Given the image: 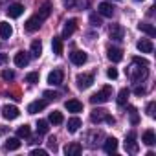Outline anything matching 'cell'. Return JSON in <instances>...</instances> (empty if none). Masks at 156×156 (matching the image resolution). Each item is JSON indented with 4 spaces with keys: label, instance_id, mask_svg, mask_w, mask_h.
Instances as JSON below:
<instances>
[{
    "label": "cell",
    "instance_id": "obj_1",
    "mask_svg": "<svg viewBox=\"0 0 156 156\" xmlns=\"http://www.w3.org/2000/svg\"><path fill=\"white\" fill-rule=\"evenodd\" d=\"M127 75H129V79H130L132 83H140V81H143L145 77L149 75V68H147L145 64H140V62L132 61V64H130L129 70H127Z\"/></svg>",
    "mask_w": 156,
    "mask_h": 156
},
{
    "label": "cell",
    "instance_id": "obj_2",
    "mask_svg": "<svg viewBox=\"0 0 156 156\" xmlns=\"http://www.w3.org/2000/svg\"><path fill=\"white\" fill-rule=\"evenodd\" d=\"M90 119H92V123H101V121H105V123H108V125H114V123H116V119H114L107 110H103V108H96V110H92Z\"/></svg>",
    "mask_w": 156,
    "mask_h": 156
},
{
    "label": "cell",
    "instance_id": "obj_3",
    "mask_svg": "<svg viewBox=\"0 0 156 156\" xmlns=\"http://www.w3.org/2000/svg\"><path fill=\"white\" fill-rule=\"evenodd\" d=\"M110 98H112V88H110V87H103L99 92H96V94L90 98V103H92V105H103V103H107Z\"/></svg>",
    "mask_w": 156,
    "mask_h": 156
},
{
    "label": "cell",
    "instance_id": "obj_4",
    "mask_svg": "<svg viewBox=\"0 0 156 156\" xmlns=\"http://www.w3.org/2000/svg\"><path fill=\"white\" fill-rule=\"evenodd\" d=\"M75 83H77V88L79 90H87L94 85V75L92 73H79L75 77Z\"/></svg>",
    "mask_w": 156,
    "mask_h": 156
},
{
    "label": "cell",
    "instance_id": "obj_5",
    "mask_svg": "<svg viewBox=\"0 0 156 156\" xmlns=\"http://www.w3.org/2000/svg\"><path fill=\"white\" fill-rule=\"evenodd\" d=\"M42 22H44V19L39 15V13H35L33 17H30L28 20H26V31H30V33H33V31H37L41 26H42Z\"/></svg>",
    "mask_w": 156,
    "mask_h": 156
},
{
    "label": "cell",
    "instance_id": "obj_6",
    "mask_svg": "<svg viewBox=\"0 0 156 156\" xmlns=\"http://www.w3.org/2000/svg\"><path fill=\"white\" fill-rule=\"evenodd\" d=\"M2 116L11 121V119H17V118L20 116V110H19V107H15V105H4V107H2Z\"/></svg>",
    "mask_w": 156,
    "mask_h": 156
},
{
    "label": "cell",
    "instance_id": "obj_7",
    "mask_svg": "<svg viewBox=\"0 0 156 156\" xmlns=\"http://www.w3.org/2000/svg\"><path fill=\"white\" fill-rule=\"evenodd\" d=\"M87 59H88L87 51H81V50H75V51L70 53V61H72L75 66H83V64L87 62Z\"/></svg>",
    "mask_w": 156,
    "mask_h": 156
},
{
    "label": "cell",
    "instance_id": "obj_8",
    "mask_svg": "<svg viewBox=\"0 0 156 156\" xmlns=\"http://www.w3.org/2000/svg\"><path fill=\"white\" fill-rule=\"evenodd\" d=\"M62 79H64L62 70H53L48 73V85H51V87H59L62 83Z\"/></svg>",
    "mask_w": 156,
    "mask_h": 156
},
{
    "label": "cell",
    "instance_id": "obj_9",
    "mask_svg": "<svg viewBox=\"0 0 156 156\" xmlns=\"http://www.w3.org/2000/svg\"><path fill=\"white\" fill-rule=\"evenodd\" d=\"M75 30H77V20H75V19H68V20L64 22V28H62V39L72 37Z\"/></svg>",
    "mask_w": 156,
    "mask_h": 156
},
{
    "label": "cell",
    "instance_id": "obj_10",
    "mask_svg": "<svg viewBox=\"0 0 156 156\" xmlns=\"http://www.w3.org/2000/svg\"><path fill=\"white\" fill-rule=\"evenodd\" d=\"M125 149L127 152H138V141H136V132H129L127 140H125Z\"/></svg>",
    "mask_w": 156,
    "mask_h": 156
},
{
    "label": "cell",
    "instance_id": "obj_11",
    "mask_svg": "<svg viewBox=\"0 0 156 156\" xmlns=\"http://www.w3.org/2000/svg\"><path fill=\"white\" fill-rule=\"evenodd\" d=\"M98 13H99L101 17L112 19V17H114V6H112V4H108V2H101V4L98 6Z\"/></svg>",
    "mask_w": 156,
    "mask_h": 156
},
{
    "label": "cell",
    "instance_id": "obj_12",
    "mask_svg": "<svg viewBox=\"0 0 156 156\" xmlns=\"http://www.w3.org/2000/svg\"><path fill=\"white\" fill-rule=\"evenodd\" d=\"M81 151H83V145H81V143H77V141L68 143V145L64 147L66 156H79V154H81Z\"/></svg>",
    "mask_w": 156,
    "mask_h": 156
},
{
    "label": "cell",
    "instance_id": "obj_13",
    "mask_svg": "<svg viewBox=\"0 0 156 156\" xmlns=\"http://www.w3.org/2000/svg\"><path fill=\"white\" fill-rule=\"evenodd\" d=\"M24 13V6L22 4H9V8H8V17L9 19H19L20 15Z\"/></svg>",
    "mask_w": 156,
    "mask_h": 156
},
{
    "label": "cell",
    "instance_id": "obj_14",
    "mask_svg": "<svg viewBox=\"0 0 156 156\" xmlns=\"http://www.w3.org/2000/svg\"><path fill=\"white\" fill-rule=\"evenodd\" d=\"M64 107H66L68 112H73V114L83 112V103H81V101H77V99H68V101L64 103Z\"/></svg>",
    "mask_w": 156,
    "mask_h": 156
},
{
    "label": "cell",
    "instance_id": "obj_15",
    "mask_svg": "<svg viewBox=\"0 0 156 156\" xmlns=\"http://www.w3.org/2000/svg\"><path fill=\"white\" fill-rule=\"evenodd\" d=\"M107 57H108L112 62H119V61L123 59V51H121L119 48H116V46H110V48L107 50Z\"/></svg>",
    "mask_w": 156,
    "mask_h": 156
},
{
    "label": "cell",
    "instance_id": "obj_16",
    "mask_svg": "<svg viewBox=\"0 0 156 156\" xmlns=\"http://www.w3.org/2000/svg\"><path fill=\"white\" fill-rule=\"evenodd\" d=\"M15 64L19 66V68H24V66H28L30 64V55L26 53V51H19V53H15Z\"/></svg>",
    "mask_w": 156,
    "mask_h": 156
},
{
    "label": "cell",
    "instance_id": "obj_17",
    "mask_svg": "<svg viewBox=\"0 0 156 156\" xmlns=\"http://www.w3.org/2000/svg\"><path fill=\"white\" fill-rule=\"evenodd\" d=\"M108 33H110V39H112V41H123V33H125V31H123V28H121L119 24H112Z\"/></svg>",
    "mask_w": 156,
    "mask_h": 156
},
{
    "label": "cell",
    "instance_id": "obj_18",
    "mask_svg": "<svg viewBox=\"0 0 156 156\" xmlns=\"http://www.w3.org/2000/svg\"><path fill=\"white\" fill-rule=\"evenodd\" d=\"M44 107H46V101L44 99H37V101H33V103L28 105V112L30 114H37V112L44 110Z\"/></svg>",
    "mask_w": 156,
    "mask_h": 156
},
{
    "label": "cell",
    "instance_id": "obj_19",
    "mask_svg": "<svg viewBox=\"0 0 156 156\" xmlns=\"http://www.w3.org/2000/svg\"><path fill=\"white\" fill-rule=\"evenodd\" d=\"M103 149H105L107 154L116 152V151H118V140H116V138H107L105 143H103Z\"/></svg>",
    "mask_w": 156,
    "mask_h": 156
},
{
    "label": "cell",
    "instance_id": "obj_20",
    "mask_svg": "<svg viewBox=\"0 0 156 156\" xmlns=\"http://www.w3.org/2000/svg\"><path fill=\"white\" fill-rule=\"evenodd\" d=\"M136 48L141 51V53H151L152 51V42L149 41V39H141V41H138V44H136Z\"/></svg>",
    "mask_w": 156,
    "mask_h": 156
},
{
    "label": "cell",
    "instance_id": "obj_21",
    "mask_svg": "<svg viewBox=\"0 0 156 156\" xmlns=\"http://www.w3.org/2000/svg\"><path fill=\"white\" fill-rule=\"evenodd\" d=\"M13 35V28L9 22H0V39H9Z\"/></svg>",
    "mask_w": 156,
    "mask_h": 156
},
{
    "label": "cell",
    "instance_id": "obj_22",
    "mask_svg": "<svg viewBox=\"0 0 156 156\" xmlns=\"http://www.w3.org/2000/svg\"><path fill=\"white\" fill-rule=\"evenodd\" d=\"M79 127H81V119L77 118V116H75V118H70L68 123H66V129H68V132H72V134L79 130Z\"/></svg>",
    "mask_w": 156,
    "mask_h": 156
},
{
    "label": "cell",
    "instance_id": "obj_23",
    "mask_svg": "<svg viewBox=\"0 0 156 156\" xmlns=\"http://www.w3.org/2000/svg\"><path fill=\"white\" fill-rule=\"evenodd\" d=\"M138 30L143 31V33H147L149 37H154V35H156V28H154L152 24H149V22H140V24H138Z\"/></svg>",
    "mask_w": 156,
    "mask_h": 156
},
{
    "label": "cell",
    "instance_id": "obj_24",
    "mask_svg": "<svg viewBox=\"0 0 156 156\" xmlns=\"http://www.w3.org/2000/svg\"><path fill=\"white\" fill-rule=\"evenodd\" d=\"M20 145H22V141H20L19 136H17V138H8V141H6V151H17V149H20Z\"/></svg>",
    "mask_w": 156,
    "mask_h": 156
},
{
    "label": "cell",
    "instance_id": "obj_25",
    "mask_svg": "<svg viewBox=\"0 0 156 156\" xmlns=\"http://www.w3.org/2000/svg\"><path fill=\"white\" fill-rule=\"evenodd\" d=\"M141 141H143L145 145H149V147H151V145H154V143H156V136H154V132H152L151 129H149V130H145V132H143V136H141Z\"/></svg>",
    "mask_w": 156,
    "mask_h": 156
},
{
    "label": "cell",
    "instance_id": "obj_26",
    "mask_svg": "<svg viewBox=\"0 0 156 156\" xmlns=\"http://www.w3.org/2000/svg\"><path fill=\"white\" fill-rule=\"evenodd\" d=\"M51 50H53L55 55L62 53V41H61V37H53L51 39Z\"/></svg>",
    "mask_w": 156,
    "mask_h": 156
},
{
    "label": "cell",
    "instance_id": "obj_27",
    "mask_svg": "<svg viewBox=\"0 0 156 156\" xmlns=\"http://www.w3.org/2000/svg\"><path fill=\"white\" fill-rule=\"evenodd\" d=\"M31 55L33 57H41L42 55V42L41 41H33L31 42Z\"/></svg>",
    "mask_w": 156,
    "mask_h": 156
},
{
    "label": "cell",
    "instance_id": "obj_28",
    "mask_svg": "<svg viewBox=\"0 0 156 156\" xmlns=\"http://www.w3.org/2000/svg\"><path fill=\"white\" fill-rule=\"evenodd\" d=\"M129 96H130L129 88H121V90H119V94H118V105H119V107H123V105L127 103Z\"/></svg>",
    "mask_w": 156,
    "mask_h": 156
},
{
    "label": "cell",
    "instance_id": "obj_29",
    "mask_svg": "<svg viewBox=\"0 0 156 156\" xmlns=\"http://www.w3.org/2000/svg\"><path fill=\"white\" fill-rule=\"evenodd\" d=\"M64 121V118H62V114L59 112V110H53L51 114H50V123H53V125H61Z\"/></svg>",
    "mask_w": 156,
    "mask_h": 156
},
{
    "label": "cell",
    "instance_id": "obj_30",
    "mask_svg": "<svg viewBox=\"0 0 156 156\" xmlns=\"http://www.w3.org/2000/svg\"><path fill=\"white\" fill-rule=\"evenodd\" d=\"M30 134H31L30 125H20V127L17 129V136H19V138H30Z\"/></svg>",
    "mask_w": 156,
    "mask_h": 156
},
{
    "label": "cell",
    "instance_id": "obj_31",
    "mask_svg": "<svg viewBox=\"0 0 156 156\" xmlns=\"http://www.w3.org/2000/svg\"><path fill=\"white\" fill-rule=\"evenodd\" d=\"M48 129H50V127H48V121H46V119H39V121H37V134H46Z\"/></svg>",
    "mask_w": 156,
    "mask_h": 156
},
{
    "label": "cell",
    "instance_id": "obj_32",
    "mask_svg": "<svg viewBox=\"0 0 156 156\" xmlns=\"http://www.w3.org/2000/svg\"><path fill=\"white\" fill-rule=\"evenodd\" d=\"M26 83H30V85L39 83V72H30V73L26 75Z\"/></svg>",
    "mask_w": 156,
    "mask_h": 156
},
{
    "label": "cell",
    "instance_id": "obj_33",
    "mask_svg": "<svg viewBox=\"0 0 156 156\" xmlns=\"http://www.w3.org/2000/svg\"><path fill=\"white\" fill-rule=\"evenodd\" d=\"M50 13H51V6H50V4H44V6H42V8L39 9V15H41V17H42L44 20H46V19L50 17Z\"/></svg>",
    "mask_w": 156,
    "mask_h": 156
},
{
    "label": "cell",
    "instance_id": "obj_34",
    "mask_svg": "<svg viewBox=\"0 0 156 156\" xmlns=\"http://www.w3.org/2000/svg\"><path fill=\"white\" fill-rule=\"evenodd\" d=\"M0 75H2L4 81H13L15 79V72L13 70H2V73H0Z\"/></svg>",
    "mask_w": 156,
    "mask_h": 156
},
{
    "label": "cell",
    "instance_id": "obj_35",
    "mask_svg": "<svg viewBox=\"0 0 156 156\" xmlns=\"http://www.w3.org/2000/svg\"><path fill=\"white\" fill-rule=\"evenodd\" d=\"M129 112H130V123H132V125H138V123H140V118H138L136 108H134V107H129Z\"/></svg>",
    "mask_w": 156,
    "mask_h": 156
},
{
    "label": "cell",
    "instance_id": "obj_36",
    "mask_svg": "<svg viewBox=\"0 0 156 156\" xmlns=\"http://www.w3.org/2000/svg\"><path fill=\"white\" fill-rule=\"evenodd\" d=\"M90 22H92V26L99 28V26H101V17H98L96 13H92V15H90Z\"/></svg>",
    "mask_w": 156,
    "mask_h": 156
},
{
    "label": "cell",
    "instance_id": "obj_37",
    "mask_svg": "<svg viewBox=\"0 0 156 156\" xmlns=\"http://www.w3.org/2000/svg\"><path fill=\"white\" fill-rule=\"evenodd\" d=\"M48 145H50V149H53V152L57 151V140H55V136H50L48 138Z\"/></svg>",
    "mask_w": 156,
    "mask_h": 156
},
{
    "label": "cell",
    "instance_id": "obj_38",
    "mask_svg": "<svg viewBox=\"0 0 156 156\" xmlns=\"http://www.w3.org/2000/svg\"><path fill=\"white\" fill-rule=\"evenodd\" d=\"M44 98H46V99H50V101H53V99H57V92L46 90V92H44Z\"/></svg>",
    "mask_w": 156,
    "mask_h": 156
},
{
    "label": "cell",
    "instance_id": "obj_39",
    "mask_svg": "<svg viewBox=\"0 0 156 156\" xmlns=\"http://www.w3.org/2000/svg\"><path fill=\"white\" fill-rule=\"evenodd\" d=\"M147 116H149V118H154V101H151V103L147 105Z\"/></svg>",
    "mask_w": 156,
    "mask_h": 156
},
{
    "label": "cell",
    "instance_id": "obj_40",
    "mask_svg": "<svg viewBox=\"0 0 156 156\" xmlns=\"http://www.w3.org/2000/svg\"><path fill=\"white\" fill-rule=\"evenodd\" d=\"M31 154H33V156H46V154H48V151H44V149H33V151H31Z\"/></svg>",
    "mask_w": 156,
    "mask_h": 156
},
{
    "label": "cell",
    "instance_id": "obj_41",
    "mask_svg": "<svg viewBox=\"0 0 156 156\" xmlns=\"http://www.w3.org/2000/svg\"><path fill=\"white\" fill-rule=\"evenodd\" d=\"M107 75L110 77V79H116V77H118V70L116 68H108L107 70Z\"/></svg>",
    "mask_w": 156,
    "mask_h": 156
},
{
    "label": "cell",
    "instance_id": "obj_42",
    "mask_svg": "<svg viewBox=\"0 0 156 156\" xmlns=\"http://www.w3.org/2000/svg\"><path fill=\"white\" fill-rule=\"evenodd\" d=\"M132 61H136V62H140V64H145V66H149V61H147V59H143V57H134Z\"/></svg>",
    "mask_w": 156,
    "mask_h": 156
},
{
    "label": "cell",
    "instance_id": "obj_43",
    "mask_svg": "<svg viewBox=\"0 0 156 156\" xmlns=\"http://www.w3.org/2000/svg\"><path fill=\"white\" fill-rule=\"evenodd\" d=\"M145 92H147V90H145L143 87H136V88H134V94H136V96H143Z\"/></svg>",
    "mask_w": 156,
    "mask_h": 156
},
{
    "label": "cell",
    "instance_id": "obj_44",
    "mask_svg": "<svg viewBox=\"0 0 156 156\" xmlns=\"http://www.w3.org/2000/svg\"><path fill=\"white\" fill-rule=\"evenodd\" d=\"M8 62V55L6 53H0V64H6Z\"/></svg>",
    "mask_w": 156,
    "mask_h": 156
},
{
    "label": "cell",
    "instance_id": "obj_45",
    "mask_svg": "<svg viewBox=\"0 0 156 156\" xmlns=\"http://www.w3.org/2000/svg\"><path fill=\"white\" fill-rule=\"evenodd\" d=\"M136 2H143V0H136Z\"/></svg>",
    "mask_w": 156,
    "mask_h": 156
}]
</instances>
